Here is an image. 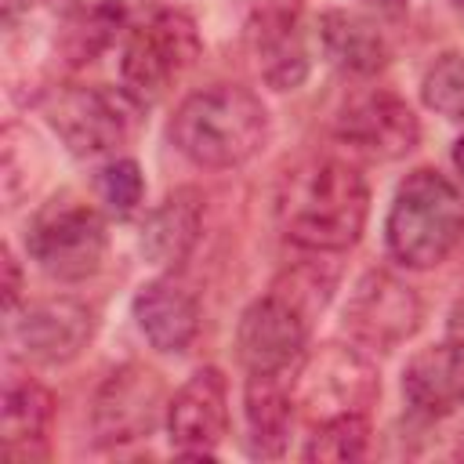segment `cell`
Here are the masks:
<instances>
[{"label": "cell", "mask_w": 464, "mask_h": 464, "mask_svg": "<svg viewBox=\"0 0 464 464\" xmlns=\"http://www.w3.org/2000/svg\"><path fill=\"white\" fill-rule=\"evenodd\" d=\"M138 102L127 91L65 83L44 94L40 112L72 156H102L123 145L138 120Z\"/></svg>", "instance_id": "cell-6"}, {"label": "cell", "mask_w": 464, "mask_h": 464, "mask_svg": "<svg viewBox=\"0 0 464 464\" xmlns=\"http://www.w3.org/2000/svg\"><path fill=\"white\" fill-rule=\"evenodd\" d=\"M174 149L207 170H228L254 160L268 141V112L257 94L236 83H214L188 94L170 120Z\"/></svg>", "instance_id": "cell-2"}, {"label": "cell", "mask_w": 464, "mask_h": 464, "mask_svg": "<svg viewBox=\"0 0 464 464\" xmlns=\"http://www.w3.org/2000/svg\"><path fill=\"white\" fill-rule=\"evenodd\" d=\"M370 442V424L366 413H348V417H334L315 424L308 446H304V460H319V464H344V460H359L366 453Z\"/></svg>", "instance_id": "cell-21"}, {"label": "cell", "mask_w": 464, "mask_h": 464, "mask_svg": "<svg viewBox=\"0 0 464 464\" xmlns=\"http://www.w3.org/2000/svg\"><path fill=\"white\" fill-rule=\"evenodd\" d=\"M294 410L312 420H334L348 413H366L381 395V373L366 352L352 344H319L290 381Z\"/></svg>", "instance_id": "cell-4"}, {"label": "cell", "mask_w": 464, "mask_h": 464, "mask_svg": "<svg viewBox=\"0 0 464 464\" xmlns=\"http://www.w3.org/2000/svg\"><path fill=\"white\" fill-rule=\"evenodd\" d=\"M246 44L268 87L294 91L304 83L308 47L297 22V0H265L246 25Z\"/></svg>", "instance_id": "cell-13"}, {"label": "cell", "mask_w": 464, "mask_h": 464, "mask_svg": "<svg viewBox=\"0 0 464 464\" xmlns=\"http://www.w3.org/2000/svg\"><path fill=\"white\" fill-rule=\"evenodd\" d=\"M453 163H457V170L464 174V134L453 141Z\"/></svg>", "instance_id": "cell-26"}, {"label": "cell", "mask_w": 464, "mask_h": 464, "mask_svg": "<svg viewBox=\"0 0 464 464\" xmlns=\"http://www.w3.org/2000/svg\"><path fill=\"white\" fill-rule=\"evenodd\" d=\"M283 373H250L243 395L246 417V453L250 457H279L290 439L294 420V395L290 384L279 381Z\"/></svg>", "instance_id": "cell-18"}, {"label": "cell", "mask_w": 464, "mask_h": 464, "mask_svg": "<svg viewBox=\"0 0 464 464\" xmlns=\"http://www.w3.org/2000/svg\"><path fill=\"white\" fill-rule=\"evenodd\" d=\"M98 196L102 203L109 207V214L116 218H127L134 214V207L141 203V192H145V181H141V167L134 160H112L109 167L98 170Z\"/></svg>", "instance_id": "cell-23"}, {"label": "cell", "mask_w": 464, "mask_h": 464, "mask_svg": "<svg viewBox=\"0 0 464 464\" xmlns=\"http://www.w3.org/2000/svg\"><path fill=\"white\" fill-rule=\"evenodd\" d=\"M196 54H199V33L192 18H185L181 11H160L149 22H141L123 44V58H120L123 91L138 105H152L181 80V72L196 62Z\"/></svg>", "instance_id": "cell-7"}, {"label": "cell", "mask_w": 464, "mask_h": 464, "mask_svg": "<svg viewBox=\"0 0 464 464\" xmlns=\"http://www.w3.org/2000/svg\"><path fill=\"white\" fill-rule=\"evenodd\" d=\"M94 312L76 297H44L33 301L18 319H11V344L33 362H69L94 337Z\"/></svg>", "instance_id": "cell-11"}, {"label": "cell", "mask_w": 464, "mask_h": 464, "mask_svg": "<svg viewBox=\"0 0 464 464\" xmlns=\"http://www.w3.org/2000/svg\"><path fill=\"white\" fill-rule=\"evenodd\" d=\"M319 44L337 69L355 76H370L388 62V44L381 29L352 11H326L319 18Z\"/></svg>", "instance_id": "cell-19"}, {"label": "cell", "mask_w": 464, "mask_h": 464, "mask_svg": "<svg viewBox=\"0 0 464 464\" xmlns=\"http://www.w3.org/2000/svg\"><path fill=\"white\" fill-rule=\"evenodd\" d=\"M25 246H29V257L51 279L80 283L102 268L109 232L94 207L65 192L36 210L25 232Z\"/></svg>", "instance_id": "cell-5"}, {"label": "cell", "mask_w": 464, "mask_h": 464, "mask_svg": "<svg viewBox=\"0 0 464 464\" xmlns=\"http://www.w3.org/2000/svg\"><path fill=\"white\" fill-rule=\"evenodd\" d=\"M450 4H453V7H460V11H464V0H450Z\"/></svg>", "instance_id": "cell-27"}, {"label": "cell", "mask_w": 464, "mask_h": 464, "mask_svg": "<svg viewBox=\"0 0 464 464\" xmlns=\"http://www.w3.org/2000/svg\"><path fill=\"white\" fill-rule=\"evenodd\" d=\"M170 446L181 457H214V446L228 435V384L218 366L196 370L167 402Z\"/></svg>", "instance_id": "cell-12"}, {"label": "cell", "mask_w": 464, "mask_h": 464, "mask_svg": "<svg viewBox=\"0 0 464 464\" xmlns=\"http://www.w3.org/2000/svg\"><path fill=\"white\" fill-rule=\"evenodd\" d=\"M134 323L156 352H185L199 334V304L174 279H152L134 294Z\"/></svg>", "instance_id": "cell-16"}, {"label": "cell", "mask_w": 464, "mask_h": 464, "mask_svg": "<svg viewBox=\"0 0 464 464\" xmlns=\"http://www.w3.org/2000/svg\"><path fill=\"white\" fill-rule=\"evenodd\" d=\"M402 395L424 417H442L464 402V341L420 348L402 370Z\"/></svg>", "instance_id": "cell-15"}, {"label": "cell", "mask_w": 464, "mask_h": 464, "mask_svg": "<svg viewBox=\"0 0 464 464\" xmlns=\"http://www.w3.org/2000/svg\"><path fill=\"white\" fill-rule=\"evenodd\" d=\"M362 4H370V7H377L381 14H399V11L406 7V0H362Z\"/></svg>", "instance_id": "cell-25"}, {"label": "cell", "mask_w": 464, "mask_h": 464, "mask_svg": "<svg viewBox=\"0 0 464 464\" xmlns=\"http://www.w3.org/2000/svg\"><path fill=\"white\" fill-rule=\"evenodd\" d=\"M18 286H22V279H18V265H14L11 250H4V301H7V312L18 304Z\"/></svg>", "instance_id": "cell-24"}, {"label": "cell", "mask_w": 464, "mask_h": 464, "mask_svg": "<svg viewBox=\"0 0 464 464\" xmlns=\"http://www.w3.org/2000/svg\"><path fill=\"white\" fill-rule=\"evenodd\" d=\"M420 98L431 112L446 120H464V54L460 51L439 54L428 65L420 80Z\"/></svg>", "instance_id": "cell-22"}, {"label": "cell", "mask_w": 464, "mask_h": 464, "mask_svg": "<svg viewBox=\"0 0 464 464\" xmlns=\"http://www.w3.org/2000/svg\"><path fill=\"white\" fill-rule=\"evenodd\" d=\"M370 214L362 174L341 160H312L290 170L276 196V218L294 246L337 254L359 243Z\"/></svg>", "instance_id": "cell-1"}, {"label": "cell", "mask_w": 464, "mask_h": 464, "mask_svg": "<svg viewBox=\"0 0 464 464\" xmlns=\"http://www.w3.org/2000/svg\"><path fill=\"white\" fill-rule=\"evenodd\" d=\"M308 315L283 294L268 290L257 297L236 326V355L250 373H286L301 359L308 341Z\"/></svg>", "instance_id": "cell-10"}, {"label": "cell", "mask_w": 464, "mask_h": 464, "mask_svg": "<svg viewBox=\"0 0 464 464\" xmlns=\"http://www.w3.org/2000/svg\"><path fill=\"white\" fill-rule=\"evenodd\" d=\"M54 417V399L33 377H7L4 384V453L7 460L29 457Z\"/></svg>", "instance_id": "cell-20"}, {"label": "cell", "mask_w": 464, "mask_h": 464, "mask_svg": "<svg viewBox=\"0 0 464 464\" xmlns=\"http://www.w3.org/2000/svg\"><path fill=\"white\" fill-rule=\"evenodd\" d=\"M388 250L410 268H431L464 239V199L431 167H417L395 188L388 210Z\"/></svg>", "instance_id": "cell-3"}, {"label": "cell", "mask_w": 464, "mask_h": 464, "mask_svg": "<svg viewBox=\"0 0 464 464\" xmlns=\"http://www.w3.org/2000/svg\"><path fill=\"white\" fill-rule=\"evenodd\" d=\"M420 326V297L392 272H366L344 301V334L355 344L388 352Z\"/></svg>", "instance_id": "cell-9"}, {"label": "cell", "mask_w": 464, "mask_h": 464, "mask_svg": "<svg viewBox=\"0 0 464 464\" xmlns=\"http://www.w3.org/2000/svg\"><path fill=\"white\" fill-rule=\"evenodd\" d=\"M203 196L196 188H174L141 228V254L156 268H178L199 243L203 232Z\"/></svg>", "instance_id": "cell-17"}, {"label": "cell", "mask_w": 464, "mask_h": 464, "mask_svg": "<svg viewBox=\"0 0 464 464\" xmlns=\"http://www.w3.org/2000/svg\"><path fill=\"white\" fill-rule=\"evenodd\" d=\"M167 406L163 377L149 366L127 362L112 370L91 399V431L102 446H123L152 435Z\"/></svg>", "instance_id": "cell-8"}, {"label": "cell", "mask_w": 464, "mask_h": 464, "mask_svg": "<svg viewBox=\"0 0 464 464\" xmlns=\"http://www.w3.org/2000/svg\"><path fill=\"white\" fill-rule=\"evenodd\" d=\"M337 138L373 160H399L417 149L420 123L402 98H395L388 91H373L366 98H355L341 112Z\"/></svg>", "instance_id": "cell-14"}]
</instances>
